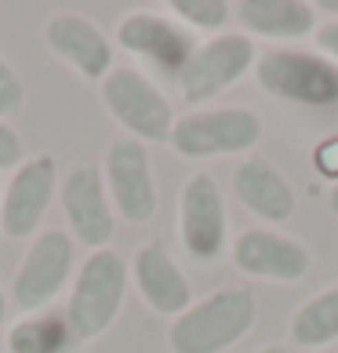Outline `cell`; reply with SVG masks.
<instances>
[{
	"mask_svg": "<svg viewBox=\"0 0 338 353\" xmlns=\"http://www.w3.org/2000/svg\"><path fill=\"white\" fill-rule=\"evenodd\" d=\"M4 321H8V295H4V288H0V328H4Z\"/></svg>",
	"mask_w": 338,
	"mask_h": 353,
	"instance_id": "484cf974",
	"label": "cell"
},
{
	"mask_svg": "<svg viewBox=\"0 0 338 353\" xmlns=\"http://www.w3.org/2000/svg\"><path fill=\"white\" fill-rule=\"evenodd\" d=\"M262 117L248 106H218V110H193L178 117L171 128V146L186 161H211V157L248 153L262 142Z\"/></svg>",
	"mask_w": 338,
	"mask_h": 353,
	"instance_id": "277c9868",
	"label": "cell"
},
{
	"mask_svg": "<svg viewBox=\"0 0 338 353\" xmlns=\"http://www.w3.org/2000/svg\"><path fill=\"white\" fill-rule=\"evenodd\" d=\"M258 303L244 284H229L204 295L167 328L171 353H226L255 328Z\"/></svg>",
	"mask_w": 338,
	"mask_h": 353,
	"instance_id": "6da1fadb",
	"label": "cell"
},
{
	"mask_svg": "<svg viewBox=\"0 0 338 353\" xmlns=\"http://www.w3.org/2000/svg\"><path fill=\"white\" fill-rule=\"evenodd\" d=\"M178 237L189 259H197L204 266H211L226 255L229 219L215 175L197 172L186 179V186L178 193Z\"/></svg>",
	"mask_w": 338,
	"mask_h": 353,
	"instance_id": "30bf717a",
	"label": "cell"
},
{
	"mask_svg": "<svg viewBox=\"0 0 338 353\" xmlns=\"http://www.w3.org/2000/svg\"><path fill=\"white\" fill-rule=\"evenodd\" d=\"M288 332H291L295 346H306V350L331 346L338 339V284L324 288L313 299H306V303L291 313Z\"/></svg>",
	"mask_w": 338,
	"mask_h": 353,
	"instance_id": "d6986e66",
	"label": "cell"
},
{
	"mask_svg": "<svg viewBox=\"0 0 338 353\" xmlns=\"http://www.w3.org/2000/svg\"><path fill=\"white\" fill-rule=\"evenodd\" d=\"M171 11L189 30H222L233 15V8L226 0H175Z\"/></svg>",
	"mask_w": 338,
	"mask_h": 353,
	"instance_id": "ffe728a7",
	"label": "cell"
},
{
	"mask_svg": "<svg viewBox=\"0 0 338 353\" xmlns=\"http://www.w3.org/2000/svg\"><path fill=\"white\" fill-rule=\"evenodd\" d=\"M255 81L266 95L295 102V106H335L338 102V66L313 51H262L255 62Z\"/></svg>",
	"mask_w": 338,
	"mask_h": 353,
	"instance_id": "5b68a950",
	"label": "cell"
},
{
	"mask_svg": "<svg viewBox=\"0 0 338 353\" xmlns=\"http://www.w3.org/2000/svg\"><path fill=\"white\" fill-rule=\"evenodd\" d=\"M328 208H331V215H338V182H335V190H331V197H328Z\"/></svg>",
	"mask_w": 338,
	"mask_h": 353,
	"instance_id": "83f0119b",
	"label": "cell"
},
{
	"mask_svg": "<svg viewBox=\"0 0 338 353\" xmlns=\"http://www.w3.org/2000/svg\"><path fill=\"white\" fill-rule=\"evenodd\" d=\"M102 182H106L109 204L131 226H146L157 215V179L146 142L116 139L102 161Z\"/></svg>",
	"mask_w": 338,
	"mask_h": 353,
	"instance_id": "9c48e42d",
	"label": "cell"
},
{
	"mask_svg": "<svg viewBox=\"0 0 338 353\" xmlns=\"http://www.w3.org/2000/svg\"><path fill=\"white\" fill-rule=\"evenodd\" d=\"M313 44L320 48V55H324V59L338 62V19H328V22H320V26H317Z\"/></svg>",
	"mask_w": 338,
	"mask_h": 353,
	"instance_id": "603a6c76",
	"label": "cell"
},
{
	"mask_svg": "<svg viewBox=\"0 0 338 353\" xmlns=\"http://www.w3.org/2000/svg\"><path fill=\"white\" fill-rule=\"evenodd\" d=\"M59 204L62 215L70 222V237L76 244L102 252L109 248L113 233H116V212L109 204L106 182L95 164H73L59 182Z\"/></svg>",
	"mask_w": 338,
	"mask_h": 353,
	"instance_id": "8fae6325",
	"label": "cell"
},
{
	"mask_svg": "<svg viewBox=\"0 0 338 353\" xmlns=\"http://www.w3.org/2000/svg\"><path fill=\"white\" fill-rule=\"evenodd\" d=\"M255 62H258V51L251 37L218 33L211 41L193 48L189 62L178 73V91L189 106H204V102L229 91L240 77H248V70H255Z\"/></svg>",
	"mask_w": 338,
	"mask_h": 353,
	"instance_id": "52a82bcc",
	"label": "cell"
},
{
	"mask_svg": "<svg viewBox=\"0 0 338 353\" xmlns=\"http://www.w3.org/2000/svg\"><path fill=\"white\" fill-rule=\"evenodd\" d=\"M131 284L138 299L146 303L153 313L160 317H178L193 306V288L186 281L182 266L171 259V252L164 248V241H146L135 248V259H131Z\"/></svg>",
	"mask_w": 338,
	"mask_h": 353,
	"instance_id": "9a60e30c",
	"label": "cell"
},
{
	"mask_svg": "<svg viewBox=\"0 0 338 353\" xmlns=\"http://www.w3.org/2000/svg\"><path fill=\"white\" fill-rule=\"evenodd\" d=\"M237 15L244 30L266 41H302L317 33V4L306 0H244Z\"/></svg>",
	"mask_w": 338,
	"mask_h": 353,
	"instance_id": "e0dca14e",
	"label": "cell"
},
{
	"mask_svg": "<svg viewBox=\"0 0 338 353\" xmlns=\"http://www.w3.org/2000/svg\"><path fill=\"white\" fill-rule=\"evenodd\" d=\"M255 353H291L288 346H277V343H269V346H262V350H255Z\"/></svg>",
	"mask_w": 338,
	"mask_h": 353,
	"instance_id": "4316f807",
	"label": "cell"
},
{
	"mask_svg": "<svg viewBox=\"0 0 338 353\" xmlns=\"http://www.w3.org/2000/svg\"><path fill=\"white\" fill-rule=\"evenodd\" d=\"M320 353H338V350H320Z\"/></svg>",
	"mask_w": 338,
	"mask_h": 353,
	"instance_id": "f1b7e54d",
	"label": "cell"
},
{
	"mask_svg": "<svg viewBox=\"0 0 338 353\" xmlns=\"http://www.w3.org/2000/svg\"><path fill=\"white\" fill-rule=\"evenodd\" d=\"M73 259L76 248L66 230H41L11 277V303L22 313L47 310L62 288L73 284Z\"/></svg>",
	"mask_w": 338,
	"mask_h": 353,
	"instance_id": "8992f818",
	"label": "cell"
},
{
	"mask_svg": "<svg viewBox=\"0 0 338 353\" xmlns=\"http://www.w3.org/2000/svg\"><path fill=\"white\" fill-rule=\"evenodd\" d=\"M127 281L131 270L113 248L91 252L73 273L70 284V299H66V321L73 339H98L113 328L116 313L124 306L127 295Z\"/></svg>",
	"mask_w": 338,
	"mask_h": 353,
	"instance_id": "7a4b0ae2",
	"label": "cell"
},
{
	"mask_svg": "<svg viewBox=\"0 0 338 353\" xmlns=\"http://www.w3.org/2000/svg\"><path fill=\"white\" fill-rule=\"evenodd\" d=\"M59 161L51 153H33L11 172L0 193V237L30 241L59 193Z\"/></svg>",
	"mask_w": 338,
	"mask_h": 353,
	"instance_id": "ba28073f",
	"label": "cell"
},
{
	"mask_svg": "<svg viewBox=\"0 0 338 353\" xmlns=\"http://www.w3.org/2000/svg\"><path fill=\"white\" fill-rule=\"evenodd\" d=\"M25 106V84L22 77L15 73V66L0 55V121H15Z\"/></svg>",
	"mask_w": 338,
	"mask_h": 353,
	"instance_id": "44dd1931",
	"label": "cell"
},
{
	"mask_svg": "<svg viewBox=\"0 0 338 353\" xmlns=\"http://www.w3.org/2000/svg\"><path fill=\"white\" fill-rule=\"evenodd\" d=\"M8 353H70L73 332L66 313L41 310V313H22L4 335Z\"/></svg>",
	"mask_w": 338,
	"mask_h": 353,
	"instance_id": "ac0fdd59",
	"label": "cell"
},
{
	"mask_svg": "<svg viewBox=\"0 0 338 353\" xmlns=\"http://www.w3.org/2000/svg\"><path fill=\"white\" fill-rule=\"evenodd\" d=\"M233 266H237L244 277L255 281H277V284H295L302 281L309 266H313V255L302 241L288 237V233L277 230H244L229 248Z\"/></svg>",
	"mask_w": 338,
	"mask_h": 353,
	"instance_id": "7c38bea8",
	"label": "cell"
},
{
	"mask_svg": "<svg viewBox=\"0 0 338 353\" xmlns=\"http://www.w3.org/2000/svg\"><path fill=\"white\" fill-rule=\"evenodd\" d=\"M44 44L55 59H62L73 73L84 81H106L113 70V44L109 37L98 30L91 19L73 15V11H59L44 22Z\"/></svg>",
	"mask_w": 338,
	"mask_h": 353,
	"instance_id": "5bb4252c",
	"label": "cell"
},
{
	"mask_svg": "<svg viewBox=\"0 0 338 353\" xmlns=\"http://www.w3.org/2000/svg\"><path fill=\"white\" fill-rule=\"evenodd\" d=\"M102 106L116 124L127 132V139L138 142H167L175 128V110L167 95L157 88V81H149L142 70L135 66H113L106 73V81L98 84Z\"/></svg>",
	"mask_w": 338,
	"mask_h": 353,
	"instance_id": "3957f363",
	"label": "cell"
},
{
	"mask_svg": "<svg viewBox=\"0 0 338 353\" xmlns=\"http://www.w3.org/2000/svg\"><path fill=\"white\" fill-rule=\"evenodd\" d=\"M22 161H25L22 135H19L8 121H0V172H15Z\"/></svg>",
	"mask_w": 338,
	"mask_h": 353,
	"instance_id": "7402d4cb",
	"label": "cell"
},
{
	"mask_svg": "<svg viewBox=\"0 0 338 353\" xmlns=\"http://www.w3.org/2000/svg\"><path fill=\"white\" fill-rule=\"evenodd\" d=\"M317 11H324V15L338 19V0H320V4H317Z\"/></svg>",
	"mask_w": 338,
	"mask_h": 353,
	"instance_id": "d4e9b609",
	"label": "cell"
},
{
	"mask_svg": "<svg viewBox=\"0 0 338 353\" xmlns=\"http://www.w3.org/2000/svg\"><path fill=\"white\" fill-rule=\"evenodd\" d=\"M233 193L262 222H288L298 208L291 182L273 168L266 157H248L233 168Z\"/></svg>",
	"mask_w": 338,
	"mask_h": 353,
	"instance_id": "2e32d148",
	"label": "cell"
},
{
	"mask_svg": "<svg viewBox=\"0 0 338 353\" xmlns=\"http://www.w3.org/2000/svg\"><path fill=\"white\" fill-rule=\"evenodd\" d=\"M116 48H124L127 55L149 62L153 70L167 77H178L197 44L175 19H164L157 11H131L116 26Z\"/></svg>",
	"mask_w": 338,
	"mask_h": 353,
	"instance_id": "4fadbf2b",
	"label": "cell"
},
{
	"mask_svg": "<svg viewBox=\"0 0 338 353\" xmlns=\"http://www.w3.org/2000/svg\"><path fill=\"white\" fill-rule=\"evenodd\" d=\"M317 172L328 179H338V135L317 146Z\"/></svg>",
	"mask_w": 338,
	"mask_h": 353,
	"instance_id": "cb8c5ba5",
	"label": "cell"
}]
</instances>
